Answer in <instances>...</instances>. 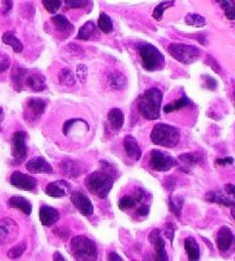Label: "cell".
Wrapping results in <instances>:
<instances>
[{"instance_id":"ffe728a7","label":"cell","mask_w":235,"mask_h":261,"mask_svg":"<svg viewBox=\"0 0 235 261\" xmlns=\"http://www.w3.org/2000/svg\"><path fill=\"white\" fill-rule=\"evenodd\" d=\"M206 202L209 203H216L219 204V205L226 206V207H234L235 206V201L229 197V195H225L220 191H210V192L206 193L205 195Z\"/></svg>"},{"instance_id":"ac0fdd59","label":"cell","mask_w":235,"mask_h":261,"mask_svg":"<svg viewBox=\"0 0 235 261\" xmlns=\"http://www.w3.org/2000/svg\"><path fill=\"white\" fill-rule=\"evenodd\" d=\"M39 220L43 226H52L59 220V212L53 207L44 205L39 210Z\"/></svg>"},{"instance_id":"f907efd6","label":"cell","mask_w":235,"mask_h":261,"mask_svg":"<svg viewBox=\"0 0 235 261\" xmlns=\"http://www.w3.org/2000/svg\"><path fill=\"white\" fill-rule=\"evenodd\" d=\"M208 61H210L209 64H210V66H211V67L214 69V72H216V73H218V74H219V73H220V67L218 66L217 61H216V60H213V59L211 58V56H208Z\"/></svg>"},{"instance_id":"44dd1931","label":"cell","mask_w":235,"mask_h":261,"mask_svg":"<svg viewBox=\"0 0 235 261\" xmlns=\"http://www.w3.org/2000/svg\"><path fill=\"white\" fill-rule=\"evenodd\" d=\"M60 168H62V172L65 176L70 178L78 177L79 175H81V172H82V168H81V165L79 162L71 160V159L64 160L62 164H60Z\"/></svg>"},{"instance_id":"9c48e42d","label":"cell","mask_w":235,"mask_h":261,"mask_svg":"<svg viewBox=\"0 0 235 261\" xmlns=\"http://www.w3.org/2000/svg\"><path fill=\"white\" fill-rule=\"evenodd\" d=\"M19 226L14 220L5 218L0 220V244H10L16 238Z\"/></svg>"},{"instance_id":"f5cc1de1","label":"cell","mask_w":235,"mask_h":261,"mask_svg":"<svg viewBox=\"0 0 235 261\" xmlns=\"http://www.w3.org/2000/svg\"><path fill=\"white\" fill-rule=\"evenodd\" d=\"M107 259L110 260V261H123V258H121V256H119V254L118 253H114V252H113V253H111V254H108V256H107Z\"/></svg>"},{"instance_id":"b9f144b4","label":"cell","mask_w":235,"mask_h":261,"mask_svg":"<svg viewBox=\"0 0 235 261\" xmlns=\"http://www.w3.org/2000/svg\"><path fill=\"white\" fill-rule=\"evenodd\" d=\"M70 8H83L90 4L91 0H64Z\"/></svg>"},{"instance_id":"d590c367","label":"cell","mask_w":235,"mask_h":261,"mask_svg":"<svg viewBox=\"0 0 235 261\" xmlns=\"http://www.w3.org/2000/svg\"><path fill=\"white\" fill-rule=\"evenodd\" d=\"M184 203V198L180 197V195H174V197H171V199H169V209H171L172 213L174 215H177L178 218L181 215Z\"/></svg>"},{"instance_id":"cb8c5ba5","label":"cell","mask_w":235,"mask_h":261,"mask_svg":"<svg viewBox=\"0 0 235 261\" xmlns=\"http://www.w3.org/2000/svg\"><path fill=\"white\" fill-rule=\"evenodd\" d=\"M108 85L112 90L114 91H119V90H123L126 88L127 85V79L126 76L123 74V73L114 71L111 72L108 74Z\"/></svg>"},{"instance_id":"52a82bcc","label":"cell","mask_w":235,"mask_h":261,"mask_svg":"<svg viewBox=\"0 0 235 261\" xmlns=\"http://www.w3.org/2000/svg\"><path fill=\"white\" fill-rule=\"evenodd\" d=\"M150 166L157 172H168L173 167L178 166V161L168 153H164L159 150L151 151L150 156Z\"/></svg>"},{"instance_id":"816d5d0a","label":"cell","mask_w":235,"mask_h":261,"mask_svg":"<svg viewBox=\"0 0 235 261\" xmlns=\"http://www.w3.org/2000/svg\"><path fill=\"white\" fill-rule=\"evenodd\" d=\"M12 6H13V3L12 0H3V7H4V12L7 13L12 10Z\"/></svg>"},{"instance_id":"277c9868","label":"cell","mask_w":235,"mask_h":261,"mask_svg":"<svg viewBox=\"0 0 235 261\" xmlns=\"http://www.w3.org/2000/svg\"><path fill=\"white\" fill-rule=\"evenodd\" d=\"M142 66L148 72H156L163 68L165 59L161 52L151 44L144 43L139 46Z\"/></svg>"},{"instance_id":"d4e9b609","label":"cell","mask_w":235,"mask_h":261,"mask_svg":"<svg viewBox=\"0 0 235 261\" xmlns=\"http://www.w3.org/2000/svg\"><path fill=\"white\" fill-rule=\"evenodd\" d=\"M52 22L54 23L55 29L58 30L62 34H65L66 36L71 35L73 31H74V26L68 21V20L65 18L64 15H55L52 19Z\"/></svg>"},{"instance_id":"ee69618b","label":"cell","mask_w":235,"mask_h":261,"mask_svg":"<svg viewBox=\"0 0 235 261\" xmlns=\"http://www.w3.org/2000/svg\"><path fill=\"white\" fill-rule=\"evenodd\" d=\"M174 230H175V227H174L173 223H166L164 226L165 237H167L171 242H173V238H174Z\"/></svg>"},{"instance_id":"681fc988","label":"cell","mask_w":235,"mask_h":261,"mask_svg":"<svg viewBox=\"0 0 235 261\" xmlns=\"http://www.w3.org/2000/svg\"><path fill=\"white\" fill-rule=\"evenodd\" d=\"M136 213L140 215V217H145V215L149 214V205H143L141 206L139 210L136 211Z\"/></svg>"},{"instance_id":"7a4b0ae2","label":"cell","mask_w":235,"mask_h":261,"mask_svg":"<svg viewBox=\"0 0 235 261\" xmlns=\"http://www.w3.org/2000/svg\"><path fill=\"white\" fill-rule=\"evenodd\" d=\"M114 177L104 170L89 174L84 181L87 189L98 198H106L113 187Z\"/></svg>"},{"instance_id":"3957f363","label":"cell","mask_w":235,"mask_h":261,"mask_svg":"<svg viewBox=\"0 0 235 261\" xmlns=\"http://www.w3.org/2000/svg\"><path fill=\"white\" fill-rule=\"evenodd\" d=\"M151 142L153 144L171 149L178 145L180 141V133L177 128L169 124L159 123L153 127L151 132Z\"/></svg>"},{"instance_id":"6f0895ef","label":"cell","mask_w":235,"mask_h":261,"mask_svg":"<svg viewBox=\"0 0 235 261\" xmlns=\"http://www.w3.org/2000/svg\"><path fill=\"white\" fill-rule=\"evenodd\" d=\"M234 98H235V92H234Z\"/></svg>"},{"instance_id":"f6af8a7d","label":"cell","mask_w":235,"mask_h":261,"mask_svg":"<svg viewBox=\"0 0 235 261\" xmlns=\"http://www.w3.org/2000/svg\"><path fill=\"white\" fill-rule=\"evenodd\" d=\"M202 79L203 80H205L204 81V85H205V88L206 89H209V90H214L217 88V81L214 80V79H212V77H210V76H202Z\"/></svg>"},{"instance_id":"9f6ffc18","label":"cell","mask_w":235,"mask_h":261,"mask_svg":"<svg viewBox=\"0 0 235 261\" xmlns=\"http://www.w3.org/2000/svg\"><path fill=\"white\" fill-rule=\"evenodd\" d=\"M232 217H233L234 220H235V206L233 207V210H232Z\"/></svg>"},{"instance_id":"4fadbf2b","label":"cell","mask_w":235,"mask_h":261,"mask_svg":"<svg viewBox=\"0 0 235 261\" xmlns=\"http://www.w3.org/2000/svg\"><path fill=\"white\" fill-rule=\"evenodd\" d=\"M149 242L152 244L153 246L156 248V254H157V260L158 261H166L168 260V256L167 253H166V250H165V243H164V239L161 238L160 236V231L158 229L152 230L150 232L149 235Z\"/></svg>"},{"instance_id":"8992f818","label":"cell","mask_w":235,"mask_h":261,"mask_svg":"<svg viewBox=\"0 0 235 261\" xmlns=\"http://www.w3.org/2000/svg\"><path fill=\"white\" fill-rule=\"evenodd\" d=\"M167 50L174 59L185 64L194 63L201 55V51L192 45L171 44Z\"/></svg>"},{"instance_id":"8d00e7d4","label":"cell","mask_w":235,"mask_h":261,"mask_svg":"<svg viewBox=\"0 0 235 261\" xmlns=\"http://www.w3.org/2000/svg\"><path fill=\"white\" fill-rule=\"evenodd\" d=\"M173 5H174V0H165V2L160 3L159 5L155 7V10H153V13H152L153 19L157 20V21H160L161 18H163L164 12L166 10H168L169 7H172Z\"/></svg>"},{"instance_id":"ab89813d","label":"cell","mask_w":235,"mask_h":261,"mask_svg":"<svg viewBox=\"0 0 235 261\" xmlns=\"http://www.w3.org/2000/svg\"><path fill=\"white\" fill-rule=\"evenodd\" d=\"M43 6L48 13L53 14L62 7V0H42Z\"/></svg>"},{"instance_id":"f546056e","label":"cell","mask_w":235,"mask_h":261,"mask_svg":"<svg viewBox=\"0 0 235 261\" xmlns=\"http://www.w3.org/2000/svg\"><path fill=\"white\" fill-rule=\"evenodd\" d=\"M97 34V28L95 26V23L92 21H88L87 23H84L81 29L79 31L78 35V39H82V40H89L91 39L94 36Z\"/></svg>"},{"instance_id":"7c38bea8","label":"cell","mask_w":235,"mask_h":261,"mask_svg":"<svg viewBox=\"0 0 235 261\" xmlns=\"http://www.w3.org/2000/svg\"><path fill=\"white\" fill-rule=\"evenodd\" d=\"M82 128H89L88 123L84 120L81 119H72L68 120L67 122H65L63 132L65 136H73V135H76V136H82V135L87 134L89 130H86Z\"/></svg>"},{"instance_id":"30bf717a","label":"cell","mask_w":235,"mask_h":261,"mask_svg":"<svg viewBox=\"0 0 235 261\" xmlns=\"http://www.w3.org/2000/svg\"><path fill=\"white\" fill-rule=\"evenodd\" d=\"M72 203L74 205L81 214L84 215V217H90V215L94 214V205L90 202L86 194L81 192V191H74L72 193Z\"/></svg>"},{"instance_id":"5b68a950","label":"cell","mask_w":235,"mask_h":261,"mask_svg":"<svg viewBox=\"0 0 235 261\" xmlns=\"http://www.w3.org/2000/svg\"><path fill=\"white\" fill-rule=\"evenodd\" d=\"M71 251L76 260H96L98 255L96 244L84 236H76L71 242Z\"/></svg>"},{"instance_id":"11a10c76","label":"cell","mask_w":235,"mask_h":261,"mask_svg":"<svg viewBox=\"0 0 235 261\" xmlns=\"http://www.w3.org/2000/svg\"><path fill=\"white\" fill-rule=\"evenodd\" d=\"M53 260H65V258L59 253V252H55L54 255H53Z\"/></svg>"},{"instance_id":"7dc6e473","label":"cell","mask_w":235,"mask_h":261,"mask_svg":"<svg viewBox=\"0 0 235 261\" xmlns=\"http://www.w3.org/2000/svg\"><path fill=\"white\" fill-rule=\"evenodd\" d=\"M234 162V159L233 158H224V159H217L216 160V164L219 165V166H227V165H232Z\"/></svg>"},{"instance_id":"836d02e7","label":"cell","mask_w":235,"mask_h":261,"mask_svg":"<svg viewBox=\"0 0 235 261\" xmlns=\"http://www.w3.org/2000/svg\"><path fill=\"white\" fill-rule=\"evenodd\" d=\"M59 83L62 85H66V87H72L75 84V76L70 69L65 68L63 71L59 72L58 74Z\"/></svg>"},{"instance_id":"5bb4252c","label":"cell","mask_w":235,"mask_h":261,"mask_svg":"<svg viewBox=\"0 0 235 261\" xmlns=\"http://www.w3.org/2000/svg\"><path fill=\"white\" fill-rule=\"evenodd\" d=\"M70 192V184L66 181H55L48 183L45 187V193L52 198H62Z\"/></svg>"},{"instance_id":"e0dca14e","label":"cell","mask_w":235,"mask_h":261,"mask_svg":"<svg viewBox=\"0 0 235 261\" xmlns=\"http://www.w3.org/2000/svg\"><path fill=\"white\" fill-rule=\"evenodd\" d=\"M26 167L30 173H52L53 172L52 166L42 157L31 159V160L27 162Z\"/></svg>"},{"instance_id":"d6986e66","label":"cell","mask_w":235,"mask_h":261,"mask_svg":"<svg viewBox=\"0 0 235 261\" xmlns=\"http://www.w3.org/2000/svg\"><path fill=\"white\" fill-rule=\"evenodd\" d=\"M124 146L127 156L133 160H140L142 157V151L139 143L133 136H126L124 140Z\"/></svg>"},{"instance_id":"8fae6325","label":"cell","mask_w":235,"mask_h":261,"mask_svg":"<svg viewBox=\"0 0 235 261\" xmlns=\"http://www.w3.org/2000/svg\"><path fill=\"white\" fill-rule=\"evenodd\" d=\"M11 184L18 189L31 191L37 186V181L30 175H26L21 172H14L11 175Z\"/></svg>"},{"instance_id":"2e32d148","label":"cell","mask_w":235,"mask_h":261,"mask_svg":"<svg viewBox=\"0 0 235 261\" xmlns=\"http://www.w3.org/2000/svg\"><path fill=\"white\" fill-rule=\"evenodd\" d=\"M234 236L228 227H222L217 234V246L219 251L226 252L232 246Z\"/></svg>"},{"instance_id":"d6a6232c","label":"cell","mask_w":235,"mask_h":261,"mask_svg":"<svg viewBox=\"0 0 235 261\" xmlns=\"http://www.w3.org/2000/svg\"><path fill=\"white\" fill-rule=\"evenodd\" d=\"M224 11L226 18L230 21H235V2L234 0H217Z\"/></svg>"},{"instance_id":"484cf974","label":"cell","mask_w":235,"mask_h":261,"mask_svg":"<svg viewBox=\"0 0 235 261\" xmlns=\"http://www.w3.org/2000/svg\"><path fill=\"white\" fill-rule=\"evenodd\" d=\"M27 107L32 116H40L45 112L46 103L40 98H30L27 103Z\"/></svg>"},{"instance_id":"7402d4cb","label":"cell","mask_w":235,"mask_h":261,"mask_svg":"<svg viewBox=\"0 0 235 261\" xmlns=\"http://www.w3.org/2000/svg\"><path fill=\"white\" fill-rule=\"evenodd\" d=\"M8 205H10L12 209L20 210L26 215H30L32 211L31 203L28 201L27 198L21 197V195H14V197L10 198L8 201Z\"/></svg>"},{"instance_id":"4dcf8cb0","label":"cell","mask_w":235,"mask_h":261,"mask_svg":"<svg viewBox=\"0 0 235 261\" xmlns=\"http://www.w3.org/2000/svg\"><path fill=\"white\" fill-rule=\"evenodd\" d=\"M3 42L10 45V46L13 47V50L16 52V53H21L23 51V45L22 43L20 42V40L15 37L13 32L11 31H7L5 32V34L3 35Z\"/></svg>"},{"instance_id":"9a60e30c","label":"cell","mask_w":235,"mask_h":261,"mask_svg":"<svg viewBox=\"0 0 235 261\" xmlns=\"http://www.w3.org/2000/svg\"><path fill=\"white\" fill-rule=\"evenodd\" d=\"M24 87H27L30 91H34V92L43 91V90L46 89L45 76H43L42 74H38V73H32V74H29V73H28L26 82H24Z\"/></svg>"},{"instance_id":"83f0119b","label":"cell","mask_w":235,"mask_h":261,"mask_svg":"<svg viewBox=\"0 0 235 261\" xmlns=\"http://www.w3.org/2000/svg\"><path fill=\"white\" fill-rule=\"evenodd\" d=\"M27 75H28L27 69L19 68V67L13 69V73H12V82H13L15 90L21 91V90L24 88V82H26Z\"/></svg>"},{"instance_id":"f1b7e54d","label":"cell","mask_w":235,"mask_h":261,"mask_svg":"<svg viewBox=\"0 0 235 261\" xmlns=\"http://www.w3.org/2000/svg\"><path fill=\"white\" fill-rule=\"evenodd\" d=\"M185 250L188 254V259L196 261L200 259L201 252H200V246L196 243V240L193 237H187L185 239Z\"/></svg>"},{"instance_id":"bcb514c9","label":"cell","mask_w":235,"mask_h":261,"mask_svg":"<svg viewBox=\"0 0 235 261\" xmlns=\"http://www.w3.org/2000/svg\"><path fill=\"white\" fill-rule=\"evenodd\" d=\"M10 64H11V60L7 55L5 54L0 55V73L5 72L6 69L10 67Z\"/></svg>"},{"instance_id":"603a6c76","label":"cell","mask_w":235,"mask_h":261,"mask_svg":"<svg viewBox=\"0 0 235 261\" xmlns=\"http://www.w3.org/2000/svg\"><path fill=\"white\" fill-rule=\"evenodd\" d=\"M179 160L182 164V168L185 172H189L194 166H196L203 160V156L201 153H186L179 157Z\"/></svg>"},{"instance_id":"c3c4849f","label":"cell","mask_w":235,"mask_h":261,"mask_svg":"<svg viewBox=\"0 0 235 261\" xmlns=\"http://www.w3.org/2000/svg\"><path fill=\"white\" fill-rule=\"evenodd\" d=\"M225 192H226V194H228L229 197H232L233 199H235V185L226 184L225 185Z\"/></svg>"},{"instance_id":"1f68e13d","label":"cell","mask_w":235,"mask_h":261,"mask_svg":"<svg viewBox=\"0 0 235 261\" xmlns=\"http://www.w3.org/2000/svg\"><path fill=\"white\" fill-rule=\"evenodd\" d=\"M190 104V99L188 97H181L179 99L175 101H172L167 105L164 106V113H171L174 111H179L181 108H185L186 106H188Z\"/></svg>"},{"instance_id":"e575fe53","label":"cell","mask_w":235,"mask_h":261,"mask_svg":"<svg viewBox=\"0 0 235 261\" xmlns=\"http://www.w3.org/2000/svg\"><path fill=\"white\" fill-rule=\"evenodd\" d=\"M98 29L102 30L104 34H108L113 30V23L110 16L105 13H102L98 18Z\"/></svg>"},{"instance_id":"7bdbcfd3","label":"cell","mask_w":235,"mask_h":261,"mask_svg":"<svg viewBox=\"0 0 235 261\" xmlns=\"http://www.w3.org/2000/svg\"><path fill=\"white\" fill-rule=\"evenodd\" d=\"M76 76H78V79L80 82L84 83L87 80V76H88V68L87 66H84V64H79L78 66V71H76Z\"/></svg>"},{"instance_id":"74e56055","label":"cell","mask_w":235,"mask_h":261,"mask_svg":"<svg viewBox=\"0 0 235 261\" xmlns=\"http://www.w3.org/2000/svg\"><path fill=\"white\" fill-rule=\"evenodd\" d=\"M185 21L188 26L196 28H203L205 26V19L200 14H188L186 16Z\"/></svg>"},{"instance_id":"4316f807","label":"cell","mask_w":235,"mask_h":261,"mask_svg":"<svg viewBox=\"0 0 235 261\" xmlns=\"http://www.w3.org/2000/svg\"><path fill=\"white\" fill-rule=\"evenodd\" d=\"M107 119L110 121L111 127L114 130H120L123 128L125 122V115L120 108H112L107 114Z\"/></svg>"},{"instance_id":"db71d44e","label":"cell","mask_w":235,"mask_h":261,"mask_svg":"<svg viewBox=\"0 0 235 261\" xmlns=\"http://www.w3.org/2000/svg\"><path fill=\"white\" fill-rule=\"evenodd\" d=\"M4 116H5V114H4V111H3V108L0 107V132H2V122L4 121Z\"/></svg>"},{"instance_id":"6da1fadb","label":"cell","mask_w":235,"mask_h":261,"mask_svg":"<svg viewBox=\"0 0 235 261\" xmlns=\"http://www.w3.org/2000/svg\"><path fill=\"white\" fill-rule=\"evenodd\" d=\"M163 93L159 89L151 88L141 96L139 100V111L147 120H157L160 116Z\"/></svg>"},{"instance_id":"ba28073f","label":"cell","mask_w":235,"mask_h":261,"mask_svg":"<svg viewBox=\"0 0 235 261\" xmlns=\"http://www.w3.org/2000/svg\"><path fill=\"white\" fill-rule=\"evenodd\" d=\"M27 136L24 132H16L12 138V156L16 165L27 158Z\"/></svg>"},{"instance_id":"f35d334b","label":"cell","mask_w":235,"mask_h":261,"mask_svg":"<svg viewBox=\"0 0 235 261\" xmlns=\"http://www.w3.org/2000/svg\"><path fill=\"white\" fill-rule=\"evenodd\" d=\"M136 198L132 197V195H125L118 203V206L121 211H126V210H131L134 209L136 206Z\"/></svg>"},{"instance_id":"60d3db41","label":"cell","mask_w":235,"mask_h":261,"mask_svg":"<svg viewBox=\"0 0 235 261\" xmlns=\"http://www.w3.org/2000/svg\"><path fill=\"white\" fill-rule=\"evenodd\" d=\"M26 247H27V244L26 243L18 244V245L13 246L10 251H8V256H10L11 259L20 258V256L23 254V252L26 251Z\"/></svg>"}]
</instances>
